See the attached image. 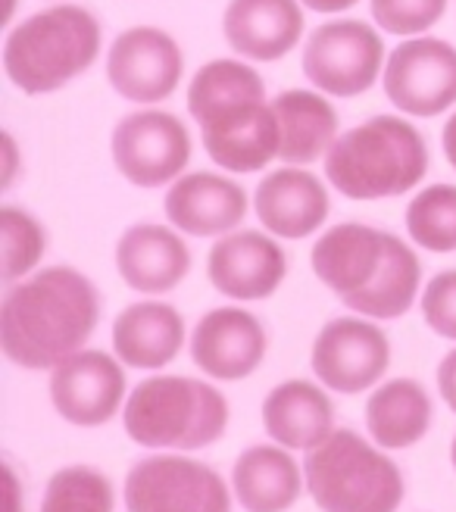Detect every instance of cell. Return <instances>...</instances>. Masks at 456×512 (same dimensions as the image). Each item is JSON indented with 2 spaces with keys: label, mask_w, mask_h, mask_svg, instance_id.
I'll return each instance as SVG.
<instances>
[{
  "label": "cell",
  "mask_w": 456,
  "mask_h": 512,
  "mask_svg": "<svg viewBox=\"0 0 456 512\" xmlns=\"http://www.w3.org/2000/svg\"><path fill=\"white\" fill-rule=\"evenodd\" d=\"M104 313L94 281L72 266H50L10 285L0 303V347L29 372H54L85 350Z\"/></svg>",
  "instance_id": "1"
},
{
  "label": "cell",
  "mask_w": 456,
  "mask_h": 512,
  "mask_svg": "<svg viewBox=\"0 0 456 512\" xmlns=\"http://www.w3.org/2000/svg\"><path fill=\"white\" fill-rule=\"evenodd\" d=\"M316 278L347 310L375 322L410 313L419 297L422 266L407 241L363 222H341L313 244Z\"/></svg>",
  "instance_id": "2"
},
{
  "label": "cell",
  "mask_w": 456,
  "mask_h": 512,
  "mask_svg": "<svg viewBox=\"0 0 456 512\" xmlns=\"http://www.w3.org/2000/svg\"><path fill=\"white\" fill-rule=\"evenodd\" d=\"M188 113L200 125L210 160L225 172H260L282 150L275 107L250 63L210 60L200 66L188 85Z\"/></svg>",
  "instance_id": "3"
},
{
  "label": "cell",
  "mask_w": 456,
  "mask_h": 512,
  "mask_svg": "<svg viewBox=\"0 0 456 512\" xmlns=\"http://www.w3.org/2000/svg\"><path fill=\"white\" fill-rule=\"evenodd\" d=\"M432 157L422 132L400 116H372L325 153V178L350 200H382L413 191Z\"/></svg>",
  "instance_id": "4"
},
{
  "label": "cell",
  "mask_w": 456,
  "mask_h": 512,
  "mask_svg": "<svg viewBox=\"0 0 456 512\" xmlns=\"http://www.w3.org/2000/svg\"><path fill=\"white\" fill-rule=\"evenodd\" d=\"M232 419L225 394L188 375H150L138 381L122 409L125 434L147 450L191 453L213 447Z\"/></svg>",
  "instance_id": "5"
},
{
  "label": "cell",
  "mask_w": 456,
  "mask_h": 512,
  "mask_svg": "<svg viewBox=\"0 0 456 512\" xmlns=\"http://www.w3.org/2000/svg\"><path fill=\"white\" fill-rule=\"evenodd\" d=\"M104 44V29L91 10L57 4L22 19L4 44L7 79L25 94H50L85 75Z\"/></svg>",
  "instance_id": "6"
},
{
  "label": "cell",
  "mask_w": 456,
  "mask_h": 512,
  "mask_svg": "<svg viewBox=\"0 0 456 512\" xmlns=\"http://www.w3.org/2000/svg\"><path fill=\"white\" fill-rule=\"evenodd\" d=\"M303 478L322 512H397L407 497L400 466L353 428H335L303 456Z\"/></svg>",
  "instance_id": "7"
},
{
  "label": "cell",
  "mask_w": 456,
  "mask_h": 512,
  "mask_svg": "<svg viewBox=\"0 0 456 512\" xmlns=\"http://www.w3.org/2000/svg\"><path fill=\"white\" fill-rule=\"evenodd\" d=\"M122 494L129 512H232L238 503L210 463L175 450L141 456L125 475Z\"/></svg>",
  "instance_id": "8"
},
{
  "label": "cell",
  "mask_w": 456,
  "mask_h": 512,
  "mask_svg": "<svg viewBox=\"0 0 456 512\" xmlns=\"http://www.w3.org/2000/svg\"><path fill=\"white\" fill-rule=\"evenodd\" d=\"M385 41L363 19L322 22L303 47V75L328 97H360L382 79Z\"/></svg>",
  "instance_id": "9"
},
{
  "label": "cell",
  "mask_w": 456,
  "mask_h": 512,
  "mask_svg": "<svg viewBox=\"0 0 456 512\" xmlns=\"http://www.w3.org/2000/svg\"><path fill=\"white\" fill-rule=\"evenodd\" d=\"M319 384L335 394H363L385 378L391 366V341L375 319L338 316L319 328L310 350Z\"/></svg>",
  "instance_id": "10"
},
{
  "label": "cell",
  "mask_w": 456,
  "mask_h": 512,
  "mask_svg": "<svg viewBox=\"0 0 456 512\" xmlns=\"http://www.w3.org/2000/svg\"><path fill=\"white\" fill-rule=\"evenodd\" d=\"M191 160V135L179 116L138 110L113 128V163L135 188H163L182 178Z\"/></svg>",
  "instance_id": "11"
},
{
  "label": "cell",
  "mask_w": 456,
  "mask_h": 512,
  "mask_svg": "<svg viewBox=\"0 0 456 512\" xmlns=\"http://www.w3.org/2000/svg\"><path fill=\"white\" fill-rule=\"evenodd\" d=\"M382 85L400 113L432 119L456 104V47L441 38H410L397 44Z\"/></svg>",
  "instance_id": "12"
},
{
  "label": "cell",
  "mask_w": 456,
  "mask_h": 512,
  "mask_svg": "<svg viewBox=\"0 0 456 512\" xmlns=\"http://www.w3.org/2000/svg\"><path fill=\"white\" fill-rule=\"evenodd\" d=\"M125 366L104 350H79L50 372V403L75 428H100L125 409Z\"/></svg>",
  "instance_id": "13"
},
{
  "label": "cell",
  "mask_w": 456,
  "mask_h": 512,
  "mask_svg": "<svg viewBox=\"0 0 456 512\" xmlns=\"http://www.w3.org/2000/svg\"><path fill=\"white\" fill-rule=\"evenodd\" d=\"M185 75V54L175 38L154 25L125 29L107 54V79L129 104H163Z\"/></svg>",
  "instance_id": "14"
},
{
  "label": "cell",
  "mask_w": 456,
  "mask_h": 512,
  "mask_svg": "<svg viewBox=\"0 0 456 512\" xmlns=\"http://www.w3.org/2000/svg\"><path fill=\"white\" fill-rule=\"evenodd\" d=\"M266 328L241 306H216L191 331V360L207 378L244 381L266 360Z\"/></svg>",
  "instance_id": "15"
},
{
  "label": "cell",
  "mask_w": 456,
  "mask_h": 512,
  "mask_svg": "<svg viewBox=\"0 0 456 512\" xmlns=\"http://www.w3.org/2000/svg\"><path fill=\"white\" fill-rule=\"evenodd\" d=\"M207 275L222 297L257 303L282 288L288 256L282 244L263 232H228L207 256Z\"/></svg>",
  "instance_id": "16"
},
{
  "label": "cell",
  "mask_w": 456,
  "mask_h": 512,
  "mask_svg": "<svg viewBox=\"0 0 456 512\" xmlns=\"http://www.w3.org/2000/svg\"><path fill=\"white\" fill-rule=\"evenodd\" d=\"M166 219L175 232L194 238H222L244 222L247 191L219 172H188L175 178L163 200Z\"/></svg>",
  "instance_id": "17"
},
{
  "label": "cell",
  "mask_w": 456,
  "mask_h": 512,
  "mask_svg": "<svg viewBox=\"0 0 456 512\" xmlns=\"http://www.w3.org/2000/svg\"><path fill=\"white\" fill-rule=\"evenodd\" d=\"M253 210L275 238L300 241L325 225L328 213H332V200H328L319 175L300 166H285L266 172V178L257 185V194H253Z\"/></svg>",
  "instance_id": "18"
},
{
  "label": "cell",
  "mask_w": 456,
  "mask_h": 512,
  "mask_svg": "<svg viewBox=\"0 0 456 512\" xmlns=\"http://www.w3.org/2000/svg\"><path fill=\"white\" fill-rule=\"evenodd\" d=\"M116 269L138 294H169L188 278L191 250L172 228L141 222L122 232L116 244Z\"/></svg>",
  "instance_id": "19"
},
{
  "label": "cell",
  "mask_w": 456,
  "mask_h": 512,
  "mask_svg": "<svg viewBox=\"0 0 456 512\" xmlns=\"http://www.w3.org/2000/svg\"><path fill=\"white\" fill-rule=\"evenodd\" d=\"M222 35L244 60L275 63L303 35L300 0H232L222 13Z\"/></svg>",
  "instance_id": "20"
},
{
  "label": "cell",
  "mask_w": 456,
  "mask_h": 512,
  "mask_svg": "<svg viewBox=\"0 0 456 512\" xmlns=\"http://www.w3.org/2000/svg\"><path fill=\"white\" fill-rule=\"evenodd\" d=\"M328 388L307 378L275 384L263 400V428L269 441L310 453L335 431V403Z\"/></svg>",
  "instance_id": "21"
},
{
  "label": "cell",
  "mask_w": 456,
  "mask_h": 512,
  "mask_svg": "<svg viewBox=\"0 0 456 512\" xmlns=\"http://www.w3.org/2000/svg\"><path fill=\"white\" fill-rule=\"evenodd\" d=\"M232 491L244 512H288L307 491L303 466L282 444H250L232 466Z\"/></svg>",
  "instance_id": "22"
},
{
  "label": "cell",
  "mask_w": 456,
  "mask_h": 512,
  "mask_svg": "<svg viewBox=\"0 0 456 512\" xmlns=\"http://www.w3.org/2000/svg\"><path fill=\"white\" fill-rule=\"evenodd\" d=\"M185 347V316L172 303L141 300L113 322V353L129 369H166Z\"/></svg>",
  "instance_id": "23"
},
{
  "label": "cell",
  "mask_w": 456,
  "mask_h": 512,
  "mask_svg": "<svg viewBox=\"0 0 456 512\" xmlns=\"http://www.w3.org/2000/svg\"><path fill=\"white\" fill-rule=\"evenodd\" d=\"M435 422V403L416 378H391L366 400V431L382 450L416 447Z\"/></svg>",
  "instance_id": "24"
},
{
  "label": "cell",
  "mask_w": 456,
  "mask_h": 512,
  "mask_svg": "<svg viewBox=\"0 0 456 512\" xmlns=\"http://www.w3.org/2000/svg\"><path fill=\"white\" fill-rule=\"evenodd\" d=\"M272 107L278 116V132H282L278 160H285L288 166H310L322 160L338 141V113L325 94L291 88L278 94Z\"/></svg>",
  "instance_id": "25"
},
{
  "label": "cell",
  "mask_w": 456,
  "mask_h": 512,
  "mask_svg": "<svg viewBox=\"0 0 456 512\" xmlns=\"http://www.w3.org/2000/svg\"><path fill=\"white\" fill-rule=\"evenodd\" d=\"M116 491L104 469L97 466H63L47 478L38 512H113Z\"/></svg>",
  "instance_id": "26"
},
{
  "label": "cell",
  "mask_w": 456,
  "mask_h": 512,
  "mask_svg": "<svg viewBox=\"0 0 456 512\" xmlns=\"http://www.w3.org/2000/svg\"><path fill=\"white\" fill-rule=\"evenodd\" d=\"M407 232L428 253L456 250V185H428L407 207Z\"/></svg>",
  "instance_id": "27"
},
{
  "label": "cell",
  "mask_w": 456,
  "mask_h": 512,
  "mask_svg": "<svg viewBox=\"0 0 456 512\" xmlns=\"http://www.w3.org/2000/svg\"><path fill=\"white\" fill-rule=\"evenodd\" d=\"M0 235H4V281L16 285L41 263L47 250V232L32 213L7 203L0 210Z\"/></svg>",
  "instance_id": "28"
},
{
  "label": "cell",
  "mask_w": 456,
  "mask_h": 512,
  "mask_svg": "<svg viewBox=\"0 0 456 512\" xmlns=\"http://www.w3.org/2000/svg\"><path fill=\"white\" fill-rule=\"evenodd\" d=\"M372 19L388 35H422L435 29L447 10V0H369Z\"/></svg>",
  "instance_id": "29"
},
{
  "label": "cell",
  "mask_w": 456,
  "mask_h": 512,
  "mask_svg": "<svg viewBox=\"0 0 456 512\" xmlns=\"http://www.w3.org/2000/svg\"><path fill=\"white\" fill-rule=\"evenodd\" d=\"M422 319L438 338L456 341V269H441L425 285L422 294Z\"/></svg>",
  "instance_id": "30"
},
{
  "label": "cell",
  "mask_w": 456,
  "mask_h": 512,
  "mask_svg": "<svg viewBox=\"0 0 456 512\" xmlns=\"http://www.w3.org/2000/svg\"><path fill=\"white\" fill-rule=\"evenodd\" d=\"M438 394L450 406V413H456V347L438 363Z\"/></svg>",
  "instance_id": "31"
},
{
  "label": "cell",
  "mask_w": 456,
  "mask_h": 512,
  "mask_svg": "<svg viewBox=\"0 0 456 512\" xmlns=\"http://www.w3.org/2000/svg\"><path fill=\"white\" fill-rule=\"evenodd\" d=\"M300 4L313 13H341L350 10L353 4H360V0H300Z\"/></svg>",
  "instance_id": "32"
},
{
  "label": "cell",
  "mask_w": 456,
  "mask_h": 512,
  "mask_svg": "<svg viewBox=\"0 0 456 512\" xmlns=\"http://www.w3.org/2000/svg\"><path fill=\"white\" fill-rule=\"evenodd\" d=\"M441 147H444V157H447V163L456 169V113L447 119V125H444V132H441Z\"/></svg>",
  "instance_id": "33"
},
{
  "label": "cell",
  "mask_w": 456,
  "mask_h": 512,
  "mask_svg": "<svg viewBox=\"0 0 456 512\" xmlns=\"http://www.w3.org/2000/svg\"><path fill=\"white\" fill-rule=\"evenodd\" d=\"M7 484H10V512H19V478H16V472H13V466L7 463Z\"/></svg>",
  "instance_id": "34"
},
{
  "label": "cell",
  "mask_w": 456,
  "mask_h": 512,
  "mask_svg": "<svg viewBox=\"0 0 456 512\" xmlns=\"http://www.w3.org/2000/svg\"><path fill=\"white\" fill-rule=\"evenodd\" d=\"M450 463H453V472H456V438H453V444H450Z\"/></svg>",
  "instance_id": "35"
}]
</instances>
